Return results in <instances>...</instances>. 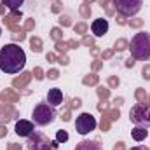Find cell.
I'll return each mask as SVG.
<instances>
[{"mask_svg": "<svg viewBox=\"0 0 150 150\" xmlns=\"http://www.w3.org/2000/svg\"><path fill=\"white\" fill-rule=\"evenodd\" d=\"M63 100H65V96H63V93H61L59 87H52V89L47 91V103L51 107H54V108L59 107L63 103Z\"/></svg>", "mask_w": 150, "mask_h": 150, "instance_id": "obj_9", "label": "cell"}, {"mask_svg": "<svg viewBox=\"0 0 150 150\" xmlns=\"http://www.w3.org/2000/svg\"><path fill=\"white\" fill-rule=\"evenodd\" d=\"M32 119L35 126H49L56 119V108L51 107L49 103H37L32 113Z\"/></svg>", "mask_w": 150, "mask_h": 150, "instance_id": "obj_3", "label": "cell"}, {"mask_svg": "<svg viewBox=\"0 0 150 150\" xmlns=\"http://www.w3.org/2000/svg\"><path fill=\"white\" fill-rule=\"evenodd\" d=\"M0 37H2V28H0Z\"/></svg>", "mask_w": 150, "mask_h": 150, "instance_id": "obj_16", "label": "cell"}, {"mask_svg": "<svg viewBox=\"0 0 150 150\" xmlns=\"http://www.w3.org/2000/svg\"><path fill=\"white\" fill-rule=\"evenodd\" d=\"M115 9L119 14H122L124 18H131V16H136L140 11H142V5H143V0H112Z\"/></svg>", "mask_w": 150, "mask_h": 150, "instance_id": "obj_5", "label": "cell"}, {"mask_svg": "<svg viewBox=\"0 0 150 150\" xmlns=\"http://www.w3.org/2000/svg\"><path fill=\"white\" fill-rule=\"evenodd\" d=\"M33 131H35V127H33V122H32V120L21 119V120H18V122H16V134H18V136L28 138Z\"/></svg>", "mask_w": 150, "mask_h": 150, "instance_id": "obj_8", "label": "cell"}, {"mask_svg": "<svg viewBox=\"0 0 150 150\" xmlns=\"http://www.w3.org/2000/svg\"><path fill=\"white\" fill-rule=\"evenodd\" d=\"M26 65V54L18 44H7L0 49V70L4 74L16 75Z\"/></svg>", "mask_w": 150, "mask_h": 150, "instance_id": "obj_1", "label": "cell"}, {"mask_svg": "<svg viewBox=\"0 0 150 150\" xmlns=\"http://www.w3.org/2000/svg\"><path fill=\"white\" fill-rule=\"evenodd\" d=\"M75 150H103V147L94 140H84L75 147Z\"/></svg>", "mask_w": 150, "mask_h": 150, "instance_id": "obj_12", "label": "cell"}, {"mask_svg": "<svg viewBox=\"0 0 150 150\" xmlns=\"http://www.w3.org/2000/svg\"><path fill=\"white\" fill-rule=\"evenodd\" d=\"M129 52L133 59L138 61H150V33L140 32L129 42Z\"/></svg>", "mask_w": 150, "mask_h": 150, "instance_id": "obj_2", "label": "cell"}, {"mask_svg": "<svg viewBox=\"0 0 150 150\" xmlns=\"http://www.w3.org/2000/svg\"><path fill=\"white\" fill-rule=\"evenodd\" d=\"M131 136H133V140H134V142H143V140H147L149 131H147V127L134 126V127L131 129Z\"/></svg>", "mask_w": 150, "mask_h": 150, "instance_id": "obj_11", "label": "cell"}, {"mask_svg": "<svg viewBox=\"0 0 150 150\" xmlns=\"http://www.w3.org/2000/svg\"><path fill=\"white\" fill-rule=\"evenodd\" d=\"M96 126H98V122H96L94 115L89 113V112L80 113V115L75 119V129H77V133L82 134V136H86V134H89L91 131H94Z\"/></svg>", "mask_w": 150, "mask_h": 150, "instance_id": "obj_6", "label": "cell"}, {"mask_svg": "<svg viewBox=\"0 0 150 150\" xmlns=\"http://www.w3.org/2000/svg\"><path fill=\"white\" fill-rule=\"evenodd\" d=\"M4 2V5L9 9V11H18L23 4H25V0H2Z\"/></svg>", "mask_w": 150, "mask_h": 150, "instance_id": "obj_13", "label": "cell"}, {"mask_svg": "<svg viewBox=\"0 0 150 150\" xmlns=\"http://www.w3.org/2000/svg\"><path fill=\"white\" fill-rule=\"evenodd\" d=\"M67 140H68V133L67 131L61 129V131L56 133V142H67Z\"/></svg>", "mask_w": 150, "mask_h": 150, "instance_id": "obj_14", "label": "cell"}, {"mask_svg": "<svg viewBox=\"0 0 150 150\" xmlns=\"http://www.w3.org/2000/svg\"><path fill=\"white\" fill-rule=\"evenodd\" d=\"M129 119L134 126L150 127V105L149 103H136L129 110Z\"/></svg>", "mask_w": 150, "mask_h": 150, "instance_id": "obj_4", "label": "cell"}, {"mask_svg": "<svg viewBox=\"0 0 150 150\" xmlns=\"http://www.w3.org/2000/svg\"><path fill=\"white\" fill-rule=\"evenodd\" d=\"M49 145H51V142L42 133L33 131L28 136V150H49Z\"/></svg>", "mask_w": 150, "mask_h": 150, "instance_id": "obj_7", "label": "cell"}, {"mask_svg": "<svg viewBox=\"0 0 150 150\" xmlns=\"http://www.w3.org/2000/svg\"><path fill=\"white\" fill-rule=\"evenodd\" d=\"M131 150H150V149H147L145 145H138V147H133Z\"/></svg>", "mask_w": 150, "mask_h": 150, "instance_id": "obj_15", "label": "cell"}, {"mask_svg": "<svg viewBox=\"0 0 150 150\" xmlns=\"http://www.w3.org/2000/svg\"><path fill=\"white\" fill-rule=\"evenodd\" d=\"M91 32L94 37H103L107 32H108V21L100 18V19H94L93 25H91Z\"/></svg>", "mask_w": 150, "mask_h": 150, "instance_id": "obj_10", "label": "cell"}]
</instances>
